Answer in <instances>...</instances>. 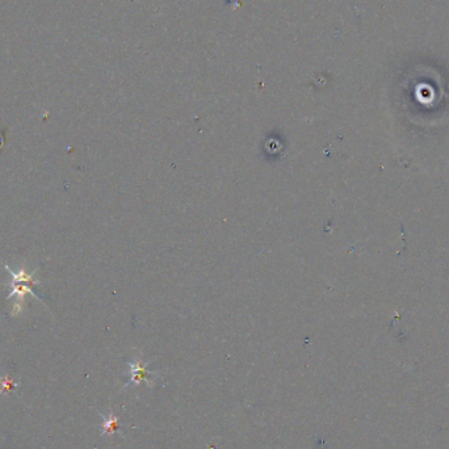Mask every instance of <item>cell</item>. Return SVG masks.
<instances>
[{"mask_svg":"<svg viewBox=\"0 0 449 449\" xmlns=\"http://www.w3.org/2000/svg\"><path fill=\"white\" fill-rule=\"evenodd\" d=\"M4 267H6V270L10 272V275L12 276V288H14V290L10 293L8 298H10V297H14L15 294L17 296V301H16L15 306H14V311H12V314L16 316V314L21 313V310H23V304H24V301H25V296H27V294H32L34 298L40 300V298L33 293V290H32V285H33V284H39V281H36V280L33 278L34 275H36V271L32 272V274H27L25 270L21 268L19 274H15L12 270H10V267H8L7 264H6Z\"/></svg>","mask_w":449,"mask_h":449,"instance_id":"1","label":"cell"}]
</instances>
